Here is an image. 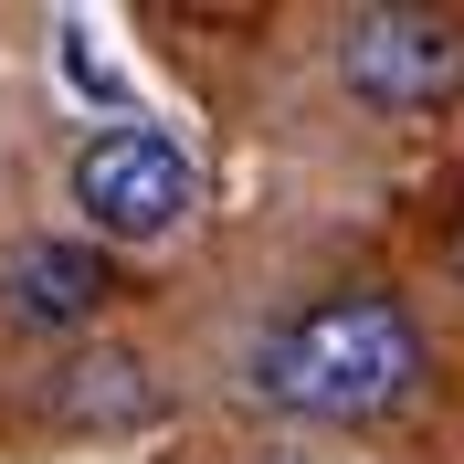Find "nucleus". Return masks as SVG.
Wrapping results in <instances>:
<instances>
[{
  "label": "nucleus",
  "instance_id": "f257e3e1",
  "mask_svg": "<svg viewBox=\"0 0 464 464\" xmlns=\"http://www.w3.org/2000/svg\"><path fill=\"white\" fill-rule=\"evenodd\" d=\"M254 391L295 422H380L422 391V327L391 285H338L254 348Z\"/></svg>",
  "mask_w": 464,
  "mask_h": 464
},
{
  "label": "nucleus",
  "instance_id": "f03ea898",
  "mask_svg": "<svg viewBox=\"0 0 464 464\" xmlns=\"http://www.w3.org/2000/svg\"><path fill=\"white\" fill-rule=\"evenodd\" d=\"M190 201H201V169L159 127H106L74 148V211L95 222V243H159L190 222Z\"/></svg>",
  "mask_w": 464,
  "mask_h": 464
},
{
  "label": "nucleus",
  "instance_id": "7ed1b4c3",
  "mask_svg": "<svg viewBox=\"0 0 464 464\" xmlns=\"http://www.w3.org/2000/svg\"><path fill=\"white\" fill-rule=\"evenodd\" d=\"M338 85L370 116H433L464 85V22L454 11H348L338 22Z\"/></svg>",
  "mask_w": 464,
  "mask_h": 464
},
{
  "label": "nucleus",
  "instance_id": "20e7f679",
  "mask_svg": "<svg viewBox=\"0 0 464 464\" xmlns=\"http://www.w3.org/2000/svg\"><path fill=\"white\" fill-rule=\"evenodd\" d=\"M0 306L22 327H85L106 306V254L95 243H11L0 254Z\"/></svg>",
  "mask_w": 464,
  "mask_h": 464
},
{
  "label": "nucleus",
  "instance_id": "39448f33",
  "mask_svg": "<svg viewBox=\"0 0 464 464\" xmlns=\"http://www.w3.org/2000/svg\"><path fill=\"white\" fill-rule=\"evenodd\" d=\"M53 401H63V422H138L148 391H138V359L106 348V359H63V391H53Z\"/></svg>",
  "mask_w": 464,
  "mask_h": 464
},
{
  "label": "nucleus",
  "instance_id": "423d86ee",
  "mask_svg": "<svg viewBox=\"0 0 464 464\" xmlns=\"http://www.w3.org/2000/svg\"><path fill=\"white\" fill-rule=\"evenodd\" d=\"M443 264H454V295H464V232H454V254H443Z\"/></svg>",
  "mask_w": 464,
  "mask_h": 464
}]
</instances>
